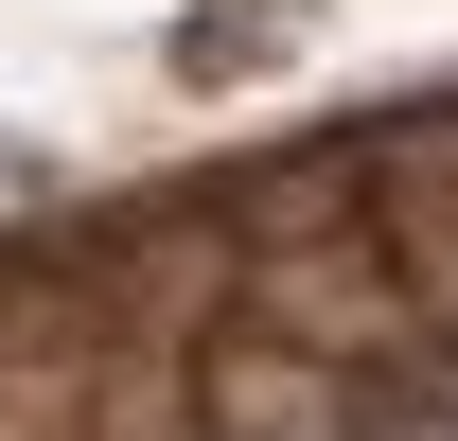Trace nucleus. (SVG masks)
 <instances>
[{"instance_id":"obj_1","label":"nucleus","mask_w":458,"mask_h":441,"mask_svg":"<svg viewBox=\"0 0 458 441\" xmlns=\"http://www.w3.org/2000/svg\"><path fill=\"white\" fill-rule=\"evenodd\" d=\"M388 265H405V300H423V335L458 353V124L388 142Z\"/></svg>"}]
</instances>
